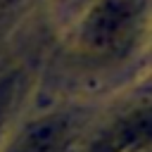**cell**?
Returning a JSON list of instances; mask_svg holds the SVG:
<instances>
[{"mask_svg": "<svg viewBox=\"0 0 152 152\" xmlns=\"http://www.w3.org/2000/svg\"><path fill=\"white\" fill-rule=\"evenodd\" d=\"M24 86V71L19 66L0 71V145L7 140V128L14 114V107L19 102Z\"/></svg>", "mask_w": 152, "mask_h": 152, "instance_id": "277c9868", "label": "cell"}, {"mask_svg": "<svg viewBox=\"0 0 152 152\" xmlns=\"http://www.w3.org/2000/svg\"><path fill=\"white\" fill-rule=\"evenodd\" d=\"M0 2H2V0H0Z\"/></svg>", "mask_w": 152, "mask_h": 152, "instance_id": "5b68a950", "label": "cell"}, {"mask_svg": "<svg viewBox=\"0 0 152 152\" xmlns=\"http://www.w3.org/2000/svg\"><path fill=\"white\" fill-rule=\"evenodd\" d=\"M147 0H93L76 26V48L93 59H112L128 50L145 24Z\"/></svg>", "mask_w": 152, "mask_h": 152, "instance_id": "6da1fadb", "label": "cell"}, {"mask_svg": "<svg viewBox=\"0 0 152 152\" xmlns=\"http://www.w3.org/2000/svg\"><path fill=\"white\" fill-rule=\"evenodd\" d=\"M71 128V116L64 112L40 114L7 135V140L0 145V152H64Z\"/></svg>", "mask_w": 152, "mask_h": 152, "instance_id": "7a4b0ae2", "label": "cell"}, {"mask_svg": "<svg viewBox=\"0 0 152 152\" xmlns=\"http://www.w3.org/2000/svg\"><path fill=\"white\" fill-rule=\"evenodd\" d=\"M152 147V102L119 116L88 152H145Z\"/></svg>", "mask_w": 152, "mask_h": 152, "instance_id": "3957f363", "label": "cell"}]
</instances>
